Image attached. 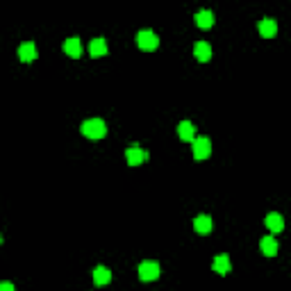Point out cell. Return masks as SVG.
Here are the masks:
<instances>
[{
	"label": "cell",
	"instance_id": "obj_1",
	"mask_svg": "<svg viewBox=\"0 0 291 291\" xmlns=\"http://www.w3.org/2000/svg\"><path fill=\"white\" fill-rule=\"evenodd\" d=\"M82 135L89 137V139H103L107 135V125H105L103 119H89L82 123Z\"/></svg>",
	"mask_w": 291,
	"mask_h": 291
},
{
	"label": "cell",
	"instance_id": "obj_2",
	"mask_svg": "<svg viewBox=\"0 0 291 291\" xmlns=\"http://www.w3.org/2000/svg\"><path fill=\"white\" fill-rule=\"evenodd\" d=\"M137 46H139L141 50H155L157 46H159V37H157L152 30H141V32L137 34Z\"/></svg>",
	"mask_w": 291,
	"mask_h": 291
},
{
	"label": "cell",
	"instance_id": "obj_3",
	"mask_svg": "<svg viewBox=\"0 0 291 291\" xmlns=\"http://www.w3.org/2000/svg\"><path fill=\"white\" fill-rule=\"evenodd\" d=\"M139 278L144 282H152L159 278V264L157 262H152V259H148V262H141L139 264Z\"/></svg>",
	"mask_w": 291,
	"mask_h": 291
},
{
	"label": "cell",
	"instance_id": "obj_4",
	"mask_svg": "<svg viewBox=\"0 0 291 291\" xmlns=\"http://www.w3.org/2000/svg\"><path fill=\"white\" fill-rule=\"evenodd\" d=\"M212 155V141L207 137H198L194 139V157L196 159H207Z\"/></svg>",
	"mask_w": 291,
	"mask_h": 291
},
{
	"label": "cell",
	"instance_id": "obj_5",
	"mask_svg": "<svg viewBox=\"0 0 291 291\" xmlns=\"http://www.w3.org/2000/svg\"><path fill=\"white\" fill-rule=\"evenodd\" d=\"M125 159H128L130 166H141V164L148 159V152L141 150L139 146H132V148H128V150H125Z\"/></svg>",
	"mask_w": 291,
	"mask_h": 291
},
{
	"label": "cell",
	"instance_id": "obj_6",
	"mask_svg": "<svg viewBox=\"0 0 291 291\" xmlns=\"http://www.w3.org/2000/svg\"><path fill=\"white\" fill-rule=\"evenodd\" d=\"M18 60L21 62H34L37 60V46H34L32 41H25L21 43V48H18Z\"/></svg>",
	"mask_w": 291,
	"mask_h": 291
},
{
	"label": "cell",
	"instance_id": "obj_7",
	"mask_svg": "<svg viewBox=\"0 0 291 291\" xmlns=\"http://www.w3.org/2000/svg\"><path fill=\"white\" fill-rule=\"evenodd\" d=\"M259 34L264 39H273L278 34V23L273 18H264V21H259Z\"/></svg>",
	"mask_w": 291,
	"mask_h": 291
},
{
	"label": "cell",
	"instance_id": "obj_8",
	"mask_svg": "<svg viewBox=\"0 0 291 291\" xmlns=\"http://www.w3.org/2000/svg\"><path fill=\"white\" fill-rule=\"evenodd\" d=\"M64 53L69 55V57H73V60H77V57L82 55V43H80V39H77V37L66 39V41H64Z\"/></svg>",
	"mask_w": 291,
	"mask_h": 291
},
{
	"label": "cell",
	"instance_id": "obj_9",
	"mask_svg": "<svg viewBox=\"0 0 291 291\" xmlns=\"http://www.w3.org/2000/svg\"><path fill=\"white\" fill-rule=\"evenodd\" d=\"M194 55L198 62H210L212 60V46L207 41H198L194 46Z\"/></svg>",
	"mask_w": 291,
	"mask_h": 291
},
{
	"label": "cell",
	"instance_id": "obj_10",
	"mask_svg": "<svg viewBox=\"0 0 291 291\" xmlns=\"http://www.w3.org/2000/svg\"><path fill=\"white\" fill-rule=\"evenodd\" d=\"M93 282H96L98 287H105L112 282V271L105 269V266H96L93 269Z\"/></svg>",
	"mask_w": 291,
	"mask_h": 291
},
{
	"label": "cell",
	"instance_id": "obj_11",
	"mask_svg": "<svg viewBox=\"0 0 291 291\" xmlns=\"http://www.w3.org/2000/svg\"><path fill=\"white\" fill-rule=\"evenodd\" d=\"M178 135L182 141H194L196 139V128L191 121H182V123L178 125Z\"/></svg>",
	"mask_w": 291,
	"mask_h": 291
},
{
	"label": "cell",
	"instance_id": "obj_12",
	"mask_svg": "<svg viewBox=\"0 0 291 291\" xmlns=\"http://www.w3.org/2000/svg\"><path fill=\"white\" fill-rule=\"evenodd\" d=\"M266 227H269L271 232H282L285 230V221H282V216L278 214V212H271L269 216H266Z\"/></svg>",
	"mask_w": 291,
	"mask_h": 291
},
{
	"label": "cell",
	"instance_id": "obj_13",
	"mask_svg": "<svg viewBox=\"0 0 291 291\" xmlns=\"http://www.w3.org/2000/svg\"><path fill=\"white\" fill-rule=\"evenodd\" d=\"M89 55L91 57H105L107 55V43H105V39H93L91 43H89Z\"/></svg>",
	"mask_w": 291,
	"mask_h": 291
},
{
	"label": "cell",
	"instance_id": "obj_14",
	"mask_svg": "<svg viewBox=\"0 0 291 291\" xmlns=\"http://www.w3.org/2000/svg\"><path fill=\"white\" fill-rule=\"evenodd\" d=\"M194 227H196V232H198V234H210V232H212V218L207 214L196 216Z\"/></svg>",
	"mask_w": 291,
	"mask_h": 291
},
{
	"label": "cell",
	"instance_id": "obj_15",
	"mask_svg": "<svg viewBox=\"0 0 291 291\" xmlns=\"http://www.w3.org/2000/svg\"><path fill=\"white\" fill-rule=\"evenodd\" d=\"M259 248H262V253L266 257H275L278 255V241H275V237H264L259 241Z\"/></svg>",
	"mask_w": 291,
	"mask_h": 291
},
{
	"label": "cell",
	"instance_id": "obj_16",
	"mask_svg": "<svg viewBox=\"0 0 291 291\" xmlns=\"http://www.w3.org/2000/svg\"><path fill=\"white\" fill-rule=\"evenodd\" d=\"M196 25L203 27V30L212 27V25H214V14H212L210 9H200L198 14H196Z\"/></svg>",
	"mask_w": 291,
	"mask_h": 291
},
{
	"label": "cell",
	"instance_id": "obj_17",
	"mask_svg": "<svg viewBox=\"0 0 291 291\" xmlns=\"http://www.w3.org/2000/svg\"><path fill=\"white\" fill-rule=\"evenodd\" d=\"M214 271L218 275H227L230 273V257H227V255H218V257L214 259Z\"/></svg>",
	"mask_w": 291,
	"mask_h": 291
},
{
	"label": "cell",
	"instance_id": "obj_18",
	"mask_svg": "<svg viewBox=\"0 0 291 291\" xmlns=\"http://www.w3.org/2000/svg\"><path fill=\"white\" fill-rule=\"evenodd\" d=\"M0 291H16L11 282H0Z\"/></svg>",
	"mask_w": 291,
	"mask_h": 291
},
{
	"label": "cell",
	"instance_id": "obj_19",
	"mask_svg": "<svg viewBox=\"0 0 291 291\" xmlns=\"http://www.w3.org/2000/svg\"><path fill=\"white\" fill-rule=\"evenodd\" d=\"M0 243H2V234H0Z\"/></svg>",
	"mask_w": 291,
	"mask_h": 291
}]
</instances>
